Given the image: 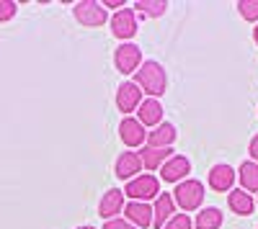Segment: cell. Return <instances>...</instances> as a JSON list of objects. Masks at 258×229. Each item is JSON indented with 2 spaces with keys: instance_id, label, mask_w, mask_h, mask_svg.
Listing matches in <instances>:
<instances>
[{
  "instance_id": "cell-24",
  "label": "cell",
  "mask_w": 258,
  "mask_h": 229,
  "mask_svg": "<svg viewBox=\"0 0 258 229\" xmlns=\"http://www.w3.org/2000/svg\"><path fill=\"white\" fill-rule=\"evenodd\" d=\"M163 229H191V219H188L186 214H176Z\"/></svg>"
},
{
  "instance_id": "cell-25",
  "label": "cell",
  "mask_w": 258,
  "mask_h": 229,
  "mask_svg": "<svg viewBox=\"0 0 258 229\" xmlns=\"http://www.w3.org/2000/svg\"><path fill=\"white\" fill-rule=\"evenodd\" d=\"M103 229H137V226L129 224L126 219H119V216H116V219H111V221H106Z\"/></svg>"
},
{
  "instance_id": "cell-5",
  "label": "cell",
  "mask_w": 258,
  "mask_h": 229,
  "mask_svg": "<svg viewBox=\"0 0 258 229\" xmlns=\"http://www.w3.org/2000/svg\"><path fill=\"white\" fill-rule=\"evenodd\" d=\"M140 62H142V49H140L137 44L126 41V44L116 47V52H114V65H116V70H119L121 75L137 72Z\"/></svg>"
},
{
  "instance_id": "cell-16",
  "label": "cell",
  "mask_w": 258,
  "mask_h": 229,
  "mask_svg": "<svg viewBox=\"0 0 258 229\" xmlns=\"http://www.w3.org/2000/svg\"><path fill=\"white\" fill-rule=\"evenodd\" d=\"M176 127L173 124H158V127L153 129V132H147V147H158V150H165V147H170V144L176 142Z\"/></svg>"
},
{
  "instance_id": "cell-14",
  "label": "cell",
  "mask_w": 258,
  "mask_h": 229,
  "mask_svg": "<svg viewBox=\"0 0 258 229\" xmlns=\"http://www.w3.org/2000/svg\"><path fill=\"white\" fill-rule=\"evenodd\" d=\"M137 121L142 124V127H158V124H163V106L158 98H147L140 103L137 108Z\"/></svg>"
},
{
  "instance_id": "cell-18",
  "label": "cell",
  "mask_w": 258,
  "mask_h": 229,
  "mask_svg": "<svg viewBox=\"0 0 258 229\" xmlns=\"http://www.w3.org/2000/svg\"><path fill=\"white\" fill-rule=\"evenodd\" d=\"M227 206H230L235 214L248 216V214H253V209H255V201H253L250 193H245L243 188H232V191L227 193Z\"/></svg>"
},
{
  "instance_id": "cell-27",
  "label": "cell",
  "mask_w": 258,
  "mask_h": 229,
  "mask_svg": "<svg viewBox=\"0 0 258 229\" xmlns=\"http://www.w3.org/2000/svg\"><path fill=\"white\" fill-rule=\"evenodd\" d=\"M103 6H106V8H124V3H121V0H116V3H114V0H106Z\"/></svg>"
},
{
  "instance_id": "cell-3",
  "label": "cell",
  "mask_w": 258,
  "mask_h": 229,
  "mask_svg": "<svg viewBox=\"0 0 258 229\" xmlns=\"http://www.w3.org/2000/svg\"><path fill=\"white\" fill-rule=\"evenodd\" d=\"M124 196H129L132 201H142V203H147L150 198H158V196H160V183H158L155 175H150V173L137 175V178H132V180L126 183Z\"/></svg>"
},
{
  "instance_id": "cell-7",
  "label": "cell",
  "mask_w": 258,
  "mask_h": 229,
  "mask_svg": "<svg viewBox=\"0 0 258 229\" xmlns=\"http://www.w3.org/2000/svg\"><path fill=\"white\" fill-rule=\"evenodd\" d=\"M119 137H121V142L126 144V147H142V144L147 142L145 127H142L137 119H132V116H124V119H121V124H119Z\"/></svg>"
},
{
  "instance_id": "cell-15",
  "label": "cell",
  "mask_w": 258,
  "mask_h": 229,
  "mask_svg": "<svg viewBox=\"0 0 258 229\" xmlns=\"http://www.w3.org/2000/svg\"><path fill=\"white\" fill-rule=\"evenodd\" d=\"M140 170H142V160H140L137 152H121L116 157V178L129 183L132 178H137Z\"/></svg>"
},
{
  "instance_id": "cell-1",
  "label": "cell",
  "mask_w": 258,
  "mask_h": 229,
  "mask_svg": "<svg viewBox=\"0 0 258 229\" xmlns=\"http://www.w3.org/2000/svg\"><path fill=\"white\" fill-rule=\"evenodd\" d=\"M137 88L147 95H153V98H160L165 93V85H168V77H165V70L163 65H158L155 59H147L140 65L137 70Z\"/></svg>"
},
{
  "instance_id": "cell-20",
  "label": "cell",
  "mask_w": 258,
  "mask_h": 229,
  "mask_svg": "<svg viewBox=\"0 0 258 229\" xmlns=\"http://www.w3.org/2000/svg\"><path fill=\"white\" fill-rule=\"evenodd\" d=\"M197 229H220L222 226V211L214 209V206H207L197 214Z\"/></svg>"
},
{
  "instance_id": "cell-28",
  "label": "cell",
  "mask_w": 258,
  "mask_h": 229,
  "mask_svg": "<svg viewBox=\"0 0 258 229\" xmlns=\"http://www.w3.org/2000/svg\"><path fill=\"white\" fill-rule=\"evenodd\" d=\"M253 41L258 44V24H255V29H253Z\"/></svg>"
},
{
  "instance_id": "cell-2",
  "label": "cell",
  "mask_w": 258,
  "mask_h": 229,
  "mask_svg": "<svg viewBox=\"0 0 258 229\" xmlns=\"http://www.w3.org/2000/svg\"><path fill=\"white\" fill-rule=\"evenodd\" d=\"M170 196H173V201L183 211H197L202 206V201H204V185L199 180H194V178H186L176 185V191Z\"/></svg>"
},
{
  "instance_id": "cell-10",
  "label": "cell",
  "mask_w": 258,
  "mask_h": 229,
  "mask_svg": "<svg viewBox=\"0 0 258 229\" xmlns=\"http://www.w3.org/2000/svg\"><path fill=\"white\" fill-rule=\"evenodd\" d=\"M121 211H124V191H119V188L106 191L103 198H101V203H98V216L103 221H111Z\"/></svg>"
},
{
  "instance_id": "cell-17",
  "label": "cell",
  "mask_w": 258,
  "mask_h": 229,
  "mask_svg": "<svg viewBox=\"0 0 258 229\" xmlns=\"http://www.w3.org/2000/svg\"><path fill=\"white\" fill-rule=\"evenodd\" d=\"M140 160H142V168H147V170H158V168H163V165L173 157V150L170 147H165V150H158V147H142L140 152Z\"/></svg>"
},
{
  "instance_id": "cell-12",
  "label": "cell",
  "mask_w": 258,
  "mask_h": 229,
  "mask_svg": "<svg viewBox=\"0 0 258 229\" xmlns=\"http://www.w3.org/2000/svg\"><path fill=\"white\" fill-rule=\"evenodd\" d=\"M173 216H176V201H173V196H170V193H160L155 198V206H153V226L163 229Z\"/></svg>"
},
{
  "instance_id": "cell-9",
  "label": "cell",
  "mask_w": 258,
  "mask_h": 229,
  "mask_svg": "<svg viewBox=\"0 0 258 229\" xmlns=\"http://www.w3.org/2000/svg\"><path fill=\"white\" fill-rule=\"evenodd\" d=\"M124 219L129 224H135L137 229L153 226V206L142 203V201H129V203H124Z\"/></svg>"
},
{
  "instance_id": "cell-19",
  "label": "cell",
  "mask_w": 258,
  "mask_h": 229,
  "mask_svg": "<svg viewBox=\"0 0 258 229\" xmlns=\"http://www.w3.org/2000/svg\"><path fill=\"white\" fill-rule=\"evenodd\" d=\"M240 185L245 193H258V162L240 165Z\"/></svg>"
},
{
  "instance_id": "cell-13",
  "label": "cell",
  "mask_w": 258,
  "mask_h": 229,
  "mask_svg": "<svg viewBox=\"0 0 258 229\" xmlns=\"http://www.w3.org/2000/svg\"><path fill=\"white\" fill-rule=\"evenodd\" d=\"M235 178H238V173H235L230 165H214V168L209 170V185H212V188L217 191V193L232 191Z\"/></svg>"
},
{
  "instance_id": "cell-22",
  "label": "cell",
  "mask_w": 258,
  "mask_h": 229,
  "mask_svg": "<svg viewBox=\"0 0 258 229\" xmlns=\"http://www.w3.org/2000/svg\"><path fill=\"white\" fill-rule=\"evenodd\" d=\"M238 11L245 21H258V0H240Z\"/></svg>"
},
{
  "instance_id": "cell-29",
  "label": "cell",
  "mask_w": 258,
  "mask_h": 229,
  "mask_svg": "<svg viewBox=\"0 0 258 229\" xmlns=\"http://www.w3.org/2000/svg\"><path fill=\"white\" fill-rule=\"evenodd\" d=\"M78 229H96V226H78Z\"/></svg>"
},
{
  "instance_id": "cell-26",
  "label": "cell",
  "mask_w": 258,
  "mask_h": 229,
  "mask_svg": "<svg viewBox=\"0 0 258 229\" xmlns=\"http://www.w3.org/2000/svg\"><path fill=\"white\" fill-rule=\"evenodd\" d=\"M248 152H250V157H253V162H258V134L250 139V144H248Z\"/></svg>"
},
{
  "instance_id": "cell-8",
  "label": "cell",
  "mask_w": 258,
  "mask_h": 229,
  "mask_svg": "<svg viewBox=\"0 0 258 229\" xmlns=\"http://www.w3.org/2000/svg\"><path fill=\"white\" fill-rule=\"evenodd\" d=\"M111 34L116 39H132L137 34V18H135V8H121L114 13L111 18Z\"/></svg>"
},
{
  "instance_id": "cell-4",
  "label": "cell",
  "mask_w": 258,
  "mask_h": 229,
  "mask_svg": "<svg viewBox=\"0 0 258 229\" xmlns=\"http://www.w3.org/2000/svg\"><path fill=\"white\" fill-rule=\"evenodd\" d=\"M78 24L88 26V29H96V26H103L106 24V8L103 3H93V0H83V3H75L73 8Z\"/></svg>"
},
{
  "instance_id": "cell-21",
  "label": "cell",
  "mask_w": 258,
  "mask_h": 229,
  "mask_svg": "<svg viewBox=\"0 0 258 229\" xmlns=\"http://www.w3.org/2000/svg\"><path fill=\"white\" fill-rule=\"evenodd\" d=\"M135 8H137L140 13H145V16H153V18H158V16H163V13H165L168 3H163V0H137Z\"/></svg>"
},
{
  "instance_id": "cell-11",
  "label": "cell",
  "mask_w": 258,
  "mask_h": 229,
  "mask_svg": "<svg viewBox=\"0 0 258 229\" xmlns=\"http://www.w3.org/2000/svg\"><path fill=\"white\" fill-rule=\"evenodd\" d=\"M188 173H191V162H188L183 155H173V157H170L163 168H160V178H163L165 183H176V185H178Z\"/></svg>"
},
{
  "instance_id": "cell-23",
  "label": "cell",
  "mask_w": 258,
  "mask_h": 229,
  "mask_svg": "<svg viewBox=\"0 0 258 229\" xmlns=\"http://www.w3.org/2000/svg\"><path fill=\"white\" fill-rule=\"evenodd\" d=\"M16 11H18V6L13 3V0H0V24H3V21H11L16 16Z\"/></svg>"
},
{
  "instance_id": "cell-6",
  "label": "cell",
  "mask_w": 258,
  "mask_h": 229,
  "mask_svg": "<svg viewBox=\"0 0 258 229\" xmlns=\"http://www.w3.org/2000/svg\"><path fill=\"white\" fill-rule=\"evenodd\" d=\"M142 103V90L137 88V82H121L116 88V108L121 113H132L135 108H140Z\"/></svg>"
}]
</instances>
